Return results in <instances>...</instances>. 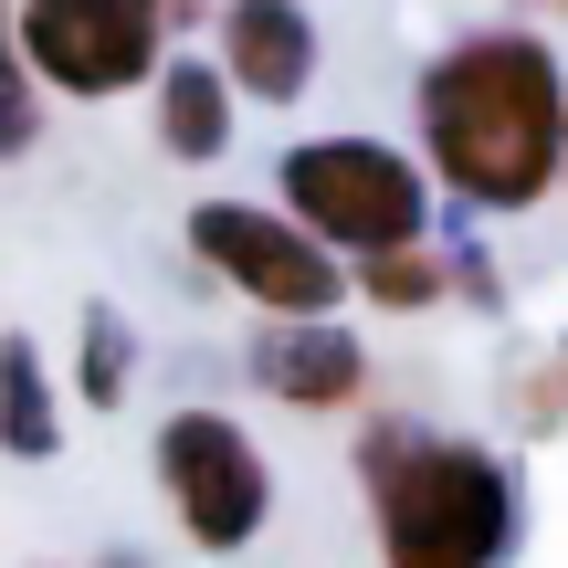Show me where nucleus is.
Instances as JSON below:
<instances>
[{"instance_id":"f257e3e1","label":"nucleus","mask_w":568,"mask_h":568,"mask_svg":"<svg viewBox=\"0 0 568 568\" xmlns=\"http://www.w3.org/2000/svg\"><path fill=\"white\" fill-rule=\"evenodd\" d=\"M422 138L432 169L474 211H527L568 169V84L537 32H474L422 74Z\"/></svg>"},{"instance_id":"f03ea898","label":"nucleus","mask_w":568,"mask_h":568,"mask_svg":"<svg viewBox=\"0 0 568 568\" xmlns=\"http://www.w3.org/2000/svg\"><path fill=\"white\" fill-rule=\"evenodd\" d=\"M379 568H506L516 548V474L485 443H432L379 422L358 453Z\"/></svg>"},{"instance_id":"7ed1b4c3","label":"nucleus","mask_w":568,"mask_h":568,"mask_svg":"<svg viewBox=\"0 0 568 568\" xmlns=\"http://www.w3.org/2000/svg\"><path fill=\"white\" fill-rule=\"evenodd\" d=\"M284 201L316 243L347 253H400L422 243V169L400 148H368V138H316L284 159Z\"/></svg>"},{"instance_id":"20e7f679","label":"nucleus","mask_w":568,"mask_h":568,"mask_svg":"<svg viewBox=\"0 0 568 568\" xmlns=\"http://www.w3.org/2000/svg\"><path fill=\"white\" fill-rule=\"evenodd\" d=\"M159 474H169V506H180V527L201 537V548H243L253 527H264L274 506V474L264 453H253V432H232L222 410H180V422L159 432Z\"/></svg>"},{"instance_id":"39448f33","label":"nucleus","mask_w":568,"mask_h":568,"mask_svg":"<svg viewBox=\"0 0 568 568\" xmlns=\"http://www.w3.org/2000/svg\"><path fill=\"white\" fill-rule=\"evenodd\" d=\"M21 53L63 95H126L159 53V0H21Z\"/></svg>"},{"instance_id":"423d86ee","label":"nucleus","mask_w":568,"mask_h":568,"mask_svg":"<svg viewBox=\"0 0 568 568\" xmlns=\"http://www.w3.org/2000/svg\"><path fill=\"white\" fill-rule=\"evenodd\" d=\"M190 243H201V264H222L253 305H274V316H326V305H337V264H326V243L295 232V222H274V211L201 201V211H190Z\"/></svg>"},{"instance_id":"0eeeda50","label":"nucleus","mask_w":568,"mask_h":568,"mask_svg":"<svg viewBox=\"0 0 568 568\" xmlns=\"http://www.w3.org/2000/svg\"><path fill=\"white\" fill-rule=\"evenodd\" d=\"M253 379H264L274 400H295V410H347L358 379H368V358H358V337L326 326V316H274V337L253 347Z\"/></svg>"},{"instance_id":"6e6552de","label":"nucleus","mask_w":568,"mask_h":568,"mask_svg":"<svg viewBox=\"0 0 568 568\" xmlns=\"http://www.w3.org/2000/svg\"><path fill=\"white\" fill-rule=\"evenodd\" d=\"M222 53H232V84L243 95H305V74H316V21L295 11V0H232L222 11Z\"/></svg>"},{"instance_id":"1a4fd4ad","label":"nucleus","mask_w":568,"mask_h":568,"mask_svg":"<svg viewBox=\"0 0 568 568\" xmlns=\"http://www.w3.org/2000/svg\"><path fill=\"white\" fill-rule=\"evenodd\" d=\"M159 138L180 148V159H211V148L232 138V95L211 63H169L159 74Z\"/></svg>"},{"instance_id":"9d476101","label":"nucleus","mask_w":568,"mask_h":568,"mask_svg":"<svg viewBox=\"0 0 568 568\" xmlns=\"http://www.w3.org/2000/svg\"><path fill=\"white\" fill-rule=\"evenodd\" d=\"M53 443H63V422H53V389H42V358L11 337V347H0V453L42 464Z\"/></svg>"},{"instance_id":"9b49d317","label":"nucleus","mask_w":568,"mask_h":568,"mask_svg":"<svg viewBox=\"0 0 568 568\" xmlns=\"http://www.w3.org/2000/svg\"><path fill=\"white\" fill-rule=\"evenodd\" d=\"M358 284H368V305H389V316H410V305H443V264H432L422 243L368 253V264H358Z\"/></svg>"},{"instance_id":"f8f14e48","label":"nucleus","mask_w":568,"mask_h":568,"mask_svg":"<svg viewBox=\"0 0 568 568\" xmlns=\"http://www.w3.org/2000/svg\"><path fill=\"white\" fill-rule=\"evenodd\" d=\"M84 400H126V326L116 316L84 326Z\"/></svg>"},{"instance_id":"ddd939ff","label":"nucleus","mask_w":568,"mask_h":568,"mask_svg":"<svg viewBox=\"0 0 568 568\" xmlns=\"http://www.w3.org/2000/svg\"><path fill=\"white\" fill-rule=\"evenodd\" d=\"M32 148V84H21V53H11V21H0V159Z\"/></svg>"}]
</instances>
